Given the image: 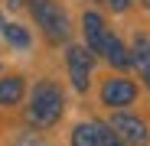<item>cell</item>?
Returning a JSON list of instances; mask_svg holds the SVG:
<instances>
[{
    "label": "cell",
    "mask_w": 150,
    "mask_h": 146,
    "mask_svg": "<svg viewBox=\"0 0 150 146\" xmlns=\"http://www.w3.org/2000/svg\"><path fill=\"white\" fill-rule=\"evenodd\" d=\"M59 117H62V91H59V85L39 81L36 91H33V97H30L26 120L33 127H52Z\"/></svg>",
    "instance_id": "obj_1"
},
{
    "label": "cell",
    "mask_w": 150,
    "mask_h": 146,
    "mask_svg": "<svg viewBox=\"0 0 150 146\" xmlns=\"http://www.w3.org/2000/svg\"><path fill=\"white\" fill-rule=\"evenodd\" d=\"M72 146H98V136H95V124H79L72 130Z\"/></svg>",
    "instance_id": "obj_10"
},
{
    "label": "cell",
    "mask_w": 150,
    "mask_h": 146,
    "mask_svg": "<svg viewBox=\"0 0 150 146\" xmlns=\"http://www.w3.org/2000/svg\"><path fill=\"white\" fill-rule=\"evenodd\" d=\"M23 97V78L10 75V78H0V104H16Z\"/></svg>",
    "instance_id": "obj_9"
},
{
    "label": "cell",
    "mask_w": 150,
    "mask_h": 146,
    "mask_svg": "<svg viewBox=\"0 0 150 146\" xmlns=\"http://www.w3.org/2000/svg\"><path fill=\"white\" fill-rule=\"evenodd\" d=\"M4 36H7V42L16 45V49H26V45H30V33L23 29V26H16V23H4Z\"/></svg>",
    "instance_id": "obj_11"
},
{
    "label": "cell",
    "mask_w": 150,
    "mask_h": 146,
    "mask_svg": "<svg viewBox=\"0 0 150 146\" xmlns=\"http://www.w3.org/2000/svg\"><path fill=\"white\" fill-rule=\"evenodd\" d=\"M147 7H150V0H147Z\"/></svg>",
    "instance_id": "obj_16"
},
{
    "label": "cell",
    "mask_w": 150,
    "mask_h": 146,
    "mask_svg": "<svg viewBox=\"0 0 150 146\" xmlns=\"http://www.w3.org/2000/svg\"><path fill=\"white\" fill-rule=\"evenodd\" d=\"M134 97H137V88H134V81H127V78H111V81H105V88H101V101H105L108 107H127Z\"/></svg>",
    "instance_id": "obj_5"
},
{
    "label": "cell",
    "mask_w": 150,
    "mask_h": 146,
    "mask_svg": "<svg viewBox=\"0 0 150 146\" xmlns=\"http://www.w3.org/2000/svg\"><path fill=\"white\" fill-rule=\"evenodd\" d=\"M82 29H85V42H88V52H105V36H108V29H105V20L98 16V13H85L82 16Z\"/></svg>",
    "instance_id": "obj_6"
},
{
    "label": "cell",
    "mask_w": 150,
    "mask_h": 146,
    "mask_svg": "<svg viewBox=\"0 0 150 146\" xmlns=\"http://www.w3.org/2000/svg\"><path fill=\"white\" fill-rule=\"evenodd\" d=\"M101 55H105L114 68H127V65L134 62V59H131V52L124 49V42H121L117 36H111V33L105 36V52H101Z\"/></svg>",
    "instance_id": "obj_7"
},
{
    "label": "cell",
    "mask_w": 150,
    "mask_h": 146,
    "mask_svg": "<svg viewBox=\"0 0 150 146\" xmlns=\"http://www.w3.org/2000/svg\"><path fill=\"white\" fill-rule=\"evenodd\" d=\"M0 26H4V20H0Z\"/></svg>",
    "instance_id": "obj_15"
},
{
    "label": "cell",
    "mask_w": 150,
    "mask_h": 146,
    "mask_svg": "<svg viewBox=\"0 0 150 146\" xmlns=\"http://www.w3.org/2000/svg\"><path fill=\"white\" fill-rule=\"evenodd\" d=\"M30 7H33L36 23L46 29V36L52 42H65L69 39V16L62 13V7L56 0H30Z\"/></svg>",
    "instance_id": "obj_2"
},
{
    "label": "cell",
    "mask_w": 150,
    "mask_h": 146,
    "mask_svg": "<svg viewBox=\"0 0 150 146\" xmlns=\"http://www.w3.org/2000/svg\"><path fill=\"white\" fill-rule=\"evenodd\" d=\"M95 136H98V146H124V140L111 130V124H95Z\"/></svg>",
    "instance_id": "obj_12"
},
{
    "label": "cell",
    "mask_w": 150,
    "mask_h": 146,
    "mask_svg": "<svg viewBox=\"0 0 150 146\" xmlns=\"http://www.w3.org/2000/svg\"><path fill=\"white\" fill-rule=\"evenodd\" d=\"M111 130H114L124 143H131V146H144V143L150 140L147 124H144L140 117H134V114H114V117H111Z\"/></svg>",
    "instance_id": "obj_3"
},
{
    "label": "cell",
    "mask_w": 150,
    "mask_h": 146,
    "mask_svg": "<svg viewBox=\"0 0 150 146\" xmlns=\"http://www.w3.org/2000/svg\"><path fill=\"white\" fill-rule=\"evenodd\" d=\"M16 146H49L42 136H36V133H26V136H20V143Z\"/></svg>",
    "instance_id": "obj_13"
},
{
    "label": "cell",
    "mask_w": 150,
    "mask_h": 146,
    "mask_svg": "<svg viewBox=\"0 0 150 146\" xmlns=\"http://www.w3.org/2000/svg\"><path fill=\"white\" fill-rule=\"evenodd\" d=\"M69 78H72V88L75 91H85L88 88V75H91V55H88V49L82 45H69Z\"/></svg>",
    "instance_id": "obj_4"
},
{
    "label": "cell",
    "mask_w": 150,
    "mask_h": 146,
    "mask_svg": "<svg viewBox=\"0 0 150 146\" xmlns=\"http://www.w3.org/2000/svg\"><path fill=\"white\" fill-rule=\"evenodd\" d=\"M134 65L144 71V81H147V88H150V39H144V36H137V42H134Z\"/></svg>",
    "instance_id": "obj_8"
},
{
    "label": "cell",
    "mask_w": 150,
    "mask_h": 146,
    "mask_svg": "<svg viewBox=\"0 0 150 146\" xmlns=\"http://www.w3.org/2000/svg\"><path fill=\"white\" fill-rule=\"evenodd\" d=\"M105 3H108L111 10H124V7H127V3H131V0H105Z\"/></svg>",
    "instance_id": "obj_14"
}]
</instances>
